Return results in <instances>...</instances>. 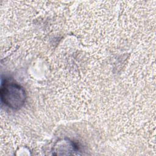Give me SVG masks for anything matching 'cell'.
<instances>
[{
  "label": "cell",
  "mask_w": 156,
  "mask_h": 156,
  "mask_svg": "<svg viewBox=\"0 0 156 156\" xmlns=\"http://www.w3.org/2000/svg\"><path fill=\"white\" fill-rule=\"evenodd\" d=\"M0 96L2 103L12 110L20 109L26 100L24 88L18 83L8 79L1 82Z\"/></svg>",
  "instance_id": "1"
}]
</instances>
